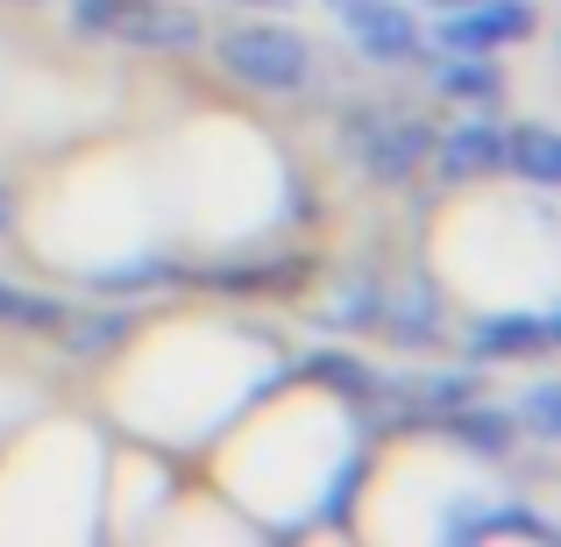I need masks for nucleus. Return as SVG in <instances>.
Masks as SVG:
<instances>
[{"instance_id": "nucleus-7", "label": "nucleus", "mask_w": 561, "mask_h": 547, "mask_svg": "<svg viewBox=\"0 0 561 547\" xmlns=\"http://www.w3.org/2000/svg\"><path fill=\"white\" fill-rule=\"evenodd\" d=\"M440 164V179L462 185V179H483V171H505V128L491 122H455L448 136H434V150H426Z\"/></svg>"}, {"instance_id": "nucleus-19", "label": "nucleus", "mask_w": 561, "mask_h": 547, "mask_svg": "<svg viewBox=\"0 0 561 547\" xmlns=\"http://www.w3.org/2000/svg\"><path fill=\"white\" fill-rule=\"evenodd\" d=\"M512 420L534 426V441H554L561 434V391H554V384H534V391L512 406Z\"/></svg>"}, {"instance_id": "nucleus-24", "label": "nucleus", "mask_w": 561, "mask_h": 547, "mask_svg": "<svg viewBox=\"0 0 561 547\" xmlns=\"http://www.w3.org/2000/svg\"><path fill=\"white\" fill-rule=\"evenodd\" d=\"M328 8H334V14H342V8H356V0H328Z\"/></svg>"}, {"instance_id": "nucleus-21", "label": "nucleus", "mask_w": 561, "mask_h": 547, "mask_svg": "<svg viewBox=\"0 0 561 547\" xmlns=\"http://www.w3.org/2000/svg\"><path fill=\"white\" fill-rule=\"evenodd\" d=\"M8 228H14V192L0 185V235H8Z\"/></svg>"}, {"instance_id": "nucleus-15", "label": "nucleus", "mask_w": 561, "mask_h": 547, "mask_svg": "<svg viewBox=\"0 0 561 547\" xmlns=\"http://www.w3.org/2000/svg\"><path fill=\"white\" fill-rule=\"evenodd\" d=\"M128 328H136V320H128L122 306H114V314L100 306V314H79V320L65 314V328H57V334H65L71 356H107V349H122V342H128Z\"/></svg>"}, {"instance_id": "nucleus-14", "label": "nucleus", "mask_w": 561, "mask_h": 547, "mask_svg": "<svg viewBox=\"0 0 561 547\" xmlns=\"http://www.w3.org/2000/svg\"><path fill=\"white\" fill-rule=\"evenodd\" d=\"M179 277H185L179 257H128V263H107V271H93L85 285L107 292V299H128V292H164V285H179Z\"/></svg>"}, {"instance_id": "nucleus-22", "label": "nucleus", "mask_w": 561, "mask_h": 547, "mask_svg": "<svg viewBox=\"0 0 561 547\" xmlns=\"http://www.w3.org/2000/svg\"><path fill=\"white\" fill-rule=\"evenodd\" d=\"M426 8H440V14H448V8H469V0H426Z\"/></svg>"}, {"instance_id": "nucleus-6", "label": "nucleus", "mask_w": 561, "mask_h": 547, "mask_svg": "<svg viewBox=\"0 0 561 547\" xmlns=\"http://www.w3.org/2000/svg\"><path fill=\"white\" fill-rule=\"evenodd\" d=\"M561 342V314L540 306V314H497V320H477L469 328V363H519V356H540V349Z\"/></svg>"}, {"instance_id": "nucleus-16", "label": "nucleus", "mask_w": 561, "mask_h": 547, "mask_svg": "<svg viewBox=\"0 0 561 547\" xmlns=\"http://www.w3.org/2000/svg\"><path fill=\"white\" fill-rule=\"evenodd\" d=\"M0 328L57 334V328H65V299H43V292H22V285H0Z\"/></svg>"}, {"instance_id": "nucleus-5", "label": "nucleus", "mask_w": 561, "mask_h": 547, "mask_svg": "<svg viewBox=\"0 0 561 547\" xmlns=\"http://www.w3.org/2000/svg\"><path fill=\"white\" fill-rule=\"evenodd\" d=\"M540 29L534 0H469V8L440 14V50H505V43H526Z\"/></svg>"}, {"instance_id": "nucleus-4", "label": "nucleus", "mask_w": 561, "mask_h": 547, "mask_svg": "<svg viewBox=\"0 0 561 547\" xmlns=\"http://www.w3.org/2000/svg\"><path fill=\"white\" fill-rule=\"evenodd\" d=\"M342 29H348V50L363 65H420L426 57L420 14L398 8V0H356V8H342Z\"/></svg>"}, {"instance_id": "nucleus-20", "label": "nucleus", "mask_w": 561, "mask_h": 547, "mask_svg": "<svg viewBox=\"0 0 561 547\" xmlns=\"http://www.w3.org/2000/svg\"><path fill=\"white\" fill-rule=\"evenodd\" d=\"M228 8H249V14H291V0H228Z\"/></svg>"}, {"instance_id": "nucleus-10", "label": "nucleus", "mask_w": 561, "mask_h": 547, "mask_svg": "<svg viewBox=\"0 0 561 547\" xmlns=\"http://www.w3.org/2000/svg\"><path fill=\"white\" fill-rule=\"evenodd\" d=\"M505 171L548 192L561 179V136H554L548 122H512L505 128Z\"/></svg>"}, {"instance_id": "nucleus-12", "label": "nucleus", "mask_w": 561, "mask_h": 547, "mask_svg": "<svg viewBox=\"0 0 561 547\" xmlns=\"http://www.w3.org/2000/svg\"><path fill=\"white\" fill-rule=\"evenodd\" d=\"M469 398H483V363H462V369H426V377L405 384V412H434V420H448L455 406H469Z\"/></svg>"}, {"instance_id": "nucleus-1", "label": "nucleus", "mask_w": 561, "mask_h": 547, "mask_svg": "<svg viewBox=\"0 0 561 547\" xmlns=\"http://www.w3.org/2000/svg\"><path fill=\"white\" fill-rule=\"evenodd\" d=\"M71 36L114 43V50L185 57L206 43V14L185 0H71Z\"/></svg>"}, {"instance_id": "nucleus-9", "label": "nucleus", "mask_w": 561, "mask_h": 547, "mask_svg": "<svg viewBox=\"0 0 561 547\" xmlns=\"http://www.w3.org/2000/svg\"><path fill=\"white\" fill-rule=\"evenodd\" d=\"M434 93L455 100V107H497V100H505V71L483 50H448L434 65Z\"/></svg>"}, {"instance_id": "nucleus-18", "label": "nucleus", "mask_w": 561, "mask_h": 547, "mask_svg": "<svg viewBox=\"0 0 561 547\" xmlns=\"http://www.w3.org/2000/svg\"><path fill=\"white\" fill-rule=\"evenodd\" d=\"M377 299H383L377 277H348V285L328 299V320H320V328H342V334L348 328H370V320H377Z\"/></svg>"}, {"instance_id": "nucleus-17", "label": "nucleus", "mask_w": 561, "mask_h": 547, "mask_svg": "<svg viewBox=\"0 0 561 547\" xmlns=\"http://www.w3.org/2000/svg\"><path fill=\"white\" fill-rule=\"evenodd\" d=\"M306 369H313L320 384H334L342 398H356V406H363V398H377V391H383V384H377V369L363 363V356H348V349H320V356L306 363Z\"/></svg>"}, {"instance_id": "nucleus-2", "label": "nucleus", "mask_w": 561, "mask_h": 547, "mask_svg": "<svg viewBox=\"0 0 561 547\" xmlns=\"http://www.w3.org/2000/svg\"><path fill=\"white\" fill-rule=\"evenodd\" d=\"M214 65L228 79H242L249 93H271V100H291L320 79V57L306 43V29H291L285 14L277 22H234L228 36H214Z\"/></svg>"}, {"instance_id": "nucleus-13", "label": "nucleus", "mask_w": 561, "mask_h": 547, "mask_svg": "<svg viewBox=\"0 0 561 547\" xmlns=\"http://www.w3.org/2000/svg\"><path fill=\"white\" fill-rule=\"evenodd\" d=\"M448 540H483V534H534V540H554V526L540 520V512L526 505H462L448 512V526H440Z\"/></svg>"}, {"instance_id": "nucleus-23", "label": "nucleus", "mask_w": 561, "mask_h": 547, "mask_svg": "<svg viewBox=\"0 0 561 547\" xmlns=\"http://www.w3.org/2000/svg\"><path fill=\"white\" fill-rule=\"evenodd\" d=\"M14 8H50V0H14Z\"/></svg>"}, {"instance_id": "nucleus-11", "label": "nucleus", "mask_w": 561, "mask_h": 547, "mask_svg": "<svg viewBox=\"0 0 561 547\" xmlns=\"http://www.w3.org/2000/svg\"><path fill=\"white\" fill-rule=\"evenodd\" d=\"M448 441L469 455H512V441H519V420L497 406H483V398H469V406L448 412Z\"/></svg>"}, {"instance_id": "nucleus-3", "label": "nucleus", "mask_w": 561, "mask_h": 547, "mask_svg": "<svg viewBox=\"0 0 561 547\" xmlns=\"http://www.w3.org/2000/svg\"><path fill=\"white\" fill-rule=\"evenodd\" d=\"M342 150H348V164H356L370 185H405L412 171L426 164V150H434V128H426V114L348 107L342 114Z\"/></svg>"}, {"instance_id": "nucleus-8", "label": "nucleus", "mask_w": 561, "mask_h": 547, "mask_svg": "<svg viewBox=\"0 0 561 547\" xmlns=\"http://www.w3.org/2000/svg\"><path fill=\"white\" fill-rule=\"evenodd\" d=\"M377 328L391 334L405 356H420V349L440 342V299L420 285V277H412V285H398L391 299H377Z\"/></svg>"}]
</instances>
